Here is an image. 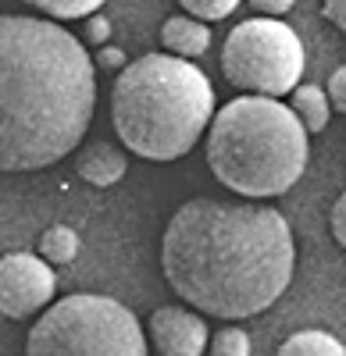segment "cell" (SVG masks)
<instances>
[{
	"mask_svg": "<svg viewBox=\"0 0 346 356\" xmlns=\"http://www.w3.org/2000/svg\"><path fill=\"white\" fill-rule=\"evenodd\" d=\"M290 107L297 111V118L304 122L307 132H325L329 118H332V100H329V93L322 86H300L293 93Z\"/></svg>",
	"mask_w": 346,
	"mask_h": 356,
	"instance_id": "8fae6325",
	"label": "cell"
},
{
	"mask_svg": "<svg viewBox=\"0 0 346 356\" xmlns=\"http://www.w3.org/2000/svg\"><path fill=\"white\" fill-rule=\"evenodd\" d=\"M97 65H100L104 72H118V75L129 68L125 50H118V47H100V50H97Z\"/></svg>",
	"mask_w": 346,
	"mask_h": 356,
	"instance_id": "d6986e66",
	"label": "cell"
},
{
	"mask_svg": "<svg viewBox=\"0 0 346 356\" xmlns=\"http://www.w3.org/2000/svg\"><path fill=\"white\" fill-rule=\"evenodd\" d=\"M43 15H50V18H68V22H75V18H93V15H100V0H40L36 4Z\"/></svg>",
	"mask_w": 346,
	"mask_h": 356,
	"instance_id": "5bb4252c",
	"label": "cell"
},
{
	"mask_svg": "<svg viewBox=\"0 0 346 356\" xmlns=\"http://www.w3.org/2000/svg\"><path fill=\"white\" fill-rule=\"evenodd\" d=\"M322 15L339 29V33H346V0H325V8H322Z\"/></svg>",
	"mask_w": 346,
	"mask_h": 356,
	"instance_id": "44dd1931",
	"label": "cell"
},
{
	"mask_svg": "<svg viewBox=\"0 0 346 356\" xmlns=\"http://www.w3.org/2000/svg\"><path fill=\"white\" fill-rule=\"evenodd\" d=\"M182 8L196 22H221V18L233 15L239 4H236V0H182Z\"/></svg>",
	"mask_w": 346,
	"mask_h": 356,
	"instance_id": "2e32d148",
	"label": "cell"
},
{
	"mask_svg": "<svg viewBox=\"0 0 346 356\" xmlns=\"http://www.w3.org/2000/svg\"><path fill=\"white\" fill-rule=\"evenodd\" d=\"M25 356H147V335L125 303L75 292L29 328Z\"/></svg>",
	"mask_w": 346,
	"mask_h": 356,
	"instance_id": "5b68a950",
	"label": "cell"
},
{
	"mask_svg": "<svg viewBox=\"0 0 346 356\" xmlns=\"http://www.w3.org/2000/svg\"><path fill=\"white\" fill-rule=\"evenodd\" d=\"M211 356H250V335L236 324L218 328L211 335Z\"/></svg>",
	"mask_w": 346,
	"mask_h": 356,
	"instance_id": "9a60e30c",
	"label": "cell"
},
{
	"mask_svg": "<svg viewBox=\"0 0 346 356\" xmlns=\"http://www.w3.org/2000/svg\"><path fill=\"white\" fill-rule=\"evenodd\" d=\"M57 289V275L54 267L40 257V253H8L0 260V310L11 321L33 317L40 314Z\"/></svg>",
	"mask_w": 346,
	"mask_h": 356,
	"instance_id": "52a82bcc",
	"label": "cell"
},
{
	"mask_svg": "<svg viewBox=\"0 0 346 356\" xmlns=\"http://www.w3.org/2000/svg\"><path fill=\"white\" fill-rule=\"evenodd\" d=\"M0 168L65 161L93 122L97 72L86 47L47 18H0Z\"/></svg>",
	"mask_w": 346,
	"mask_h": 356,
	"instance_id": "7a4b0ae2",
	"label": "cell"
},
{
	"mask_svg": "<svg viewBox=\"0 0 346 356\" xmlns=\"http://www.w3.org/2000/svg\"><path fill=\"white\" fill-rule=\"evenodd\" d=\"M325 93H329L332 107H336L339 114H346V65H343V68H336V72L329 75V86H325Z\"/></svg>",
	"mask_w": 346,
	"mask_h": 356,
	"instance_id": "ac0fdd59",
	"label": "cell"
},
{
	"mask_svg": "<svg viewBox=\"0 0 346 356\" xmlns=\"http://www.w3.org/2000/svg\"><path fill=\"white\" fill-rule=\"evenodd\" d=\"M75 253H79V235H75V228H68V225H50L43 235H40V257L54 267H68L72 260H75Z\"/></svg>",
	"mask_w": 346,
	"mask_h": 356,
	"instance_id": "4fadbf2b",
	"label": "cell"
},
{
	"mask_svg": "<svg viewBox=\"0 0 346 356\" xmlns=\"http://www.w3.org/2000/svg\"><path fill=\"white\" fill-rule=\"evenodd\" d=\"M125 154L118 150L114 143H90V146H82V150L75 154V171L82 182H90L97 189H107L114 182H122L125 178Z\"/></svg>",
	"mask_w": 346,
	"mask_h": 356,
	"instance_id": "9c48e42d",
	"label": "cell"
},
{
	"mask_svg": "<svg viewBox=\"0 0 346 356\" xmlns=\"http://www.w3.org/2000/svg\"><path fill=\"white\" fill-rule=\"evenodd\" d=\"M307 129L297 111L272 97H236L211 122L207 168L246 200L290 193L307 171Z\"/></svg>",
	"mask_w": 346,
	"mask_h": 356,
	"instance_id": "277c9868",
	"label": "cell"
},
{
	"mask_svg": "<svg viewBox=\"0 0 346 356\" xmlns=\"http://www.w3.org/2000/svg\"><path fill=\"white\" fill-rule=\"evenodd\" d=\"M161 271L200 314L243 321L290 289L297 243L290 221L272 207L193 196L161 235Z\"/></svg>",
	"mask_w": 346,
	"mask_h": 356,
	"instance_id": "6da1fadb",
	"label": "cell"
},
{
	"mask_svg": "<svg viewBox=\"0 0 346 356\" xmlns=\"http://www.w3.org/2000/svg\"><path fill=\"white\" fill-rule=\"evenodd\" d=\"M221 75L250 97L297 93L304 75V43L278 18H246L221 43Z\"/></svg>",
	"mask_w": 346,
	"mask_h": 356,
	"instance_id": "8992f818",
	"label": "cell"
},
{
	"mask_svg": "<svg viewBox=\"0 0 346 356\" xmlns=\"http://www.w3.org/2000/svg\"><path fill=\"white\" fill-rule=\"evenodd\" d=\"M214 122V86L196 65L171 54H143L114 79L111 125L143 161L186 157Z\"/></svg>",
	"mask_w": 346,
	"mask_h": 356,
	"instance_id": "3957f363",
	"label": "cell"
},
{
	"mask_svg": "<svg viewBox=\"0 0 346 356\" xmlns=\"http://www.w3.org/2000/svg\"><path fill=\"white\" fill-rule=\"evenodd\" d=\"M329 228H332V239L346 250V189L336 196L332 211H329Z\"/></svg>",
	"mask_w": 346,
	"mask_h": 356,
	"instance_id": "e0dca14e",
	"label": "cell"
},
{
	"mask_svg": "<svg viewBox=\"0 0 346 356\" xmlns=\"http://www.w3.org/2000/svg\"><path fill=\"white\" fill-rule=\"evenodd\" d=\"M207 324L182 307H157L150 317V342L161 356H200L207 349Z\"/></svg>",
	"mask_w": 346,
	"mask_h": 356,
	"instance_id": "ba28073f",
	"label": "cell"
},
{
	"mask_svg": "<svg viewBox=\"0 0 346 356\" xmlns=\"http://www.w3.org/2000/svg\"><path fill=\"white\" fill-rule=\"evenodd\" d=\"M275 356H346V346L332 332L307 328V332H297L285 339Z\"/></svg>",
	"mask_w": 346,
	"mask_h": 356,
	"instance_id": "7c38bea8",
	"label": "cell"
},
{
	"mask_svg": "<svg viewBox=\"0 0 346 356\" xmlns=\"http://www.w3.org/2000/svg\"><path fill=\"white\" fill-rule=\"evenodd\" d=\"M161 43L171 57H182V61H189V57H200L207 50L211 43V33H207V25L204 22H196L189 15H175V18H168L161 25Z\"/></svg>",
	"mask_w": 346,
	"mask_h": 356,
	"instance_id": "30bf717a",
	"label": "cell"
},
{
	"mask_svg": "<svg viewBox=\"0 0 346 356\" xmlns=\"http://www.w3.org/2000/svg\"><path fill=\"white\" fill-rule=\"evenodd\" d=\"M250 8L257 11V18H278L282 22V15L293 11L297 4H293V0H253Z\"/></svg>",
	"mask_w": 346,
	"mask_h": 356,
	"instance_id": "ffe728a7",
	"label": "cell"
},
{
	"mask_svg": "<svg viewBox=\"0 0 346 356\" xmlns=\"http://www.w3.org/2000/svg\"><path fill=\"white\" fill-rule=\"evenodd\" d=\"M86 36H90L97 47H107V40H111V22H107L104 15H93V18H90V33H86Z\"/></svg>",
	"mask_w": 346,
	"mask_h": 356,
	"instance_id": "7402d4cb",
	"label": "cell"
}]
</instances>
